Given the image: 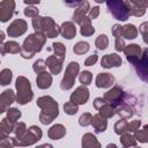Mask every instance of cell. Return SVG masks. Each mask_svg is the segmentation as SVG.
I'll list each match as a JSON object with an SVG mask.
<instances>
[{"mask_svg":"<svg viewBox=\"0 0 148 148\" xmlns=\"http://www.w3.org/2000/svg\"><path fill=\"white\" fill-rule=\"evenodd\" d=\"M106 5H108L110 12L113 14V16L117 20L125 21L128 17V10H127V7H126L125 2H123V1H112V2H108Z\"/></svg>","mask_w":148,"mask_h":148,"instance_id":"6da1fadb","label":"cell"},{"mask_svg":"<svg viewBox=\"0 0 148 148\" xmlns=\"http://www.w3.org/2000/svg\"><path fill=\"white\" fill-rule=\"evenodd\" d=\"M14 2L13 1H2L0 2V21L1 22H6L13 14V9L14 6L9 8V6H12Z\"/></svg>","mask_w":148,"mask_h":148,"instance_id":"7a4b0ae2","label":"cell"},{"mask_svg":"<svg viewBox=\"0 0 148 148\" xmlns=\"http://www.w3.org/2000/svg\"><path fill=\"white\" fill-rule=\"evenodd\" d=\"M120 65H121V59L117 54H108L102 61V66H104V67L120 66Z\"/></svg>","mask_w":148,"mask_h":148,"instance_id":"3957f363","label":"cell"},{"mask_svg":"<svg viewBox=\"0 0 148 148\" xmlns=\"http://www.w3.org/2000/svg\"><path fill=\"white\" fill-rule=\"evenodd\" d=\"M125 52H126V56H127V59L128 61H132L134 60V58H136L138 56L140 57V47L135 44H132V45H128L126 49H125Z\"/></svg>","mask_w":148,"mask_h":148,"instance_id":"277c9868","label":"cell"},{"mask_svg":"<svg viewBox=\"0 0 148 148\" xmlns=\"http://www.w3.org/2000/svg\"><path fill=\"white\" fill-rule=\"evenodd\" d=\"M120 32L124 34L125 38H128V39H132V38H135L138 31H136V28L133 25V24H127L125 27H121L120 28Z\"/></svg>","mask_w":148,"mask_h":148,"instance_id":"5b68a950","label":"cell"},{"mask_svg":"<svg viewBox=\"0 0 148 148\" xmlns=\"http://www.w3.org/2000/svg\"><path fill=\"white\" fill-rule=\"evenodd\" d=\"M112 82H113V77L108 73L101 74L97 77V87H109L110 84H112Z\"/></svg>","mask_w":148,"mask_h":148,"instance_id":"8992f818","label":"cell"},{"mask_svg":"<svg viewBox=\"0 0 148 148\" xmlns=\"http://www.w3.org/2000/svg\"><path fill=\"white\" fill-rule=\"evenodd\" d=\"M87 98H88V90L87 89L83 91V94H79V91L76 90V92L72 95V101H77V103H80V104L86 103Z\"/></svg>","mask_w":148,"mask_h":148,"instance_id":"52a82bcc","label":"cell"},{"mask_svg":"<svg viewBox=\"0 0 148 148\" xmlns=\"http://www.w3.org/2000/svg\"><path fill=\"white\" fill-rule=\"evenodd\" d=\"M64 27H66L67 29L64 28V30H62V35H64L67 39H71V38L75 35V28H74V27L72 25V23H69V22H68V23H65Z\"/></svg>","mask_w":148,"mask_h":148,"instance_id":"ba28073f","label":"cell"},{"mask_svg":"<svg viewBox=\"0 0 148 148\" xmlns=\"http://www.w3.org/2000/svg\"><path fill=\"white\" fill-rule=\"evenodd\" d=\"M10 79H12V73H10V71H8V69H5V71H2V73L0 74V83L1 84H8V82L10 81Z\"/></svg>","mask_w":148,"mask_h":148,"instance_id":"9c48e42d","label":"cell"},{"mask_svg":"<svg viewBox=\"0 0 148 148\" xmlns=\"http://www.w3.org/2000/svg\"><path fill=\"white\" fill-rule=\"evenodd\" d=\"M88 49H89L88 43H86V42H81V43H77V44H76L74 51H75L76 53H83V52L88 51Z\"/></svg>","mask_w":148,"mask_h":148,"instance_id":"30bf717a","label":"cell"},{"mask_svg":"<svg viewBox=\"0 0 148 148\" xmlns=\"http://www.w3.org/2000/svg\"><path fill=\"white\" fill-rule=\"evenodd\" d=\"M96 44H97V47H98L99 50H103V49H105V47H106V44H108V39H106V36H105V35H101V36L98 37V39H97Z\"/></svg>","mask_w":148,"mask_h":148,"instance_id":"8fae6325","label":"cell"},{"mask_svg":"<svg viewBox=\"0 0 148 148\" xmlns=\"http://www.w3.org/2000/svg\"><path fill=\"white\" fill-rule=\"evenodd\" d=\"M90 77H91V75H90L89 72H83V73L81 74V76H80V81H81L82 83H84V84H89Z\"/></svg>","mask_w":148,"mask_h":148,"instance_id":"7c38bea8","label":"cell"},{"mask_svg":"<svg viewBox=\"0 0 148 148\" xmlns=\"http://www.w3.org/2000/svg\"><path fill=\"white\" fill-rule=\"evenodd\" d=\"M146 133H147V127L145 126L142 132H138V133H136L138 140H140L141 142H146V141H147V135H146Z\"/></svg>","mask_w":148,"mask_h":148,"instance_id":"4fadbf2b","label":"cell"},{"mask_svg":"<svg viewBox=\"0 0 148 148\" xmlns=\"http://www.w3.org/2000/svg\"><path fill=\"white\" fill-rule=\"evenodd\" d=\"M24 14L27 16H35V15L38 14V10H37L36 7H27L25 10H24Z\"/></svg>","mask_w":148,"mask_h":148,"instance_id":"5bb4252c","label":"cell"},{"mask_svg":"<svg viewBox=\"0 0 148 148\" xmlns=\"http://www.w3.org/2000/svg\"><path fill=\"white\" fill-rule=\"evenodd\" d=\"M81 32H82V35H90V34L94 32V28H91L90 25H88V27H82V28H81Z\"/></svg>","mask_w":148,"mask_h":148,"instance_id":"9a60e30c","label":"cell"},{"mask_svg":"<svg viewBox=\"0 0 148 148\" xmlns=\"http://www.w3.org/2000/svg\"><path fill=\"white\" fill-rule=\"evenodd\" d=\"M96 60H97V56H96V54H94L92 57H90L89 59H87L86 65H87V66H90V65H92V64H94Z\"/></svg>","mask_w":148,"mask_h":148,"instance_id":"2e32d148","label":"cell"},{"mask_svg":"<svg viewBox=\"0 0 148 148\" xmlns=\"http://www.w3.org/2000/svg\"><path fill=\"white\" fill-rule=\"evenodd\" d=\"M97 15H98V7H94L92 10L90 12V16H91V18H94V17H96Z\"/></svg>","mask_w":148,"mask_h":148,"instance_id":"e0dca14e","label":"cell"},{"mask_svg":"<svg viewBox=\"0 0 148 148\" xmlns=\"http://www.w3.org/2000/svg\"><path fill=\"white\" fill-rule=\"evenodd\" d=\"M38 148H52L50 145H44V146H40V147H38Z\"/></svg>","mask_w":148,"mask_h":148,"instance_id":"ac0fdd59","label":"cell"}]
</instances>
